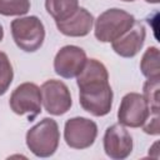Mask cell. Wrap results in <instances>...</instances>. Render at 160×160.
Listing matches in <instances>:
<instances>
[{"mask_svg": "<svg viewBox=\"0 0 160 160\" xmlns=\"http://www.w3.org/2000/svg\"><path fill=\"white\" fill-rule=\"evenodd\" d=\"M80 106L94 116H105L111 111L114 92L109 84L106 66L98 59H86L76 76Z\"/></svg>", "mask_w": 160, "mask_h": 160, "instance_id": "cell-1", "label": "cell"}, {"mask_svg": "<svg viewBox=\"0 0 160 160\" xmlns=\"http://www.w3.org/2000/svg\"><path fill=\"white\" fill-rule=\"evenodd\" d=\"M28 149L38 158H50L55 154L60 141V130L58 122L51 118H44L25 136Z\"/></svg>", "mask_w": 160, "mask_h": 160, "instance_id": "cell-2", "label": "cell"}, {"mask_svg": "<svg viewBox=\"0 0 160 160\" xmlns=\"http://www.w3.org/2000/svg\"><path fill=\"white\" fill-rule=\"evenodd\" d=\"M10 29L14 42L25 52H35L44 44L45 28L42 21L35 15L16 18L11 21Z\"/></svg>", "mask_w": 160, "mask_h": 160, "instance_id": "cell-3", "label": "cell"}, {"mask_svg": "<svg viewBox=\"0 0 160 160\" xmlns=\"http://www.w3.org/2000/svg\"><path fill=\"white\" fill-rule=\"evenodd\" d=\"M94 21L95 38L100 42H112L126 32L136 20L130 12L119 8H111L101 12Z\"/></svg>", "mask_w": 160, "mask_h": 160, "instance_id": "cell-4", "label": "cell"}, {"mask_svg": "<svg viewBox=\"0 0 160 160\" xmlns=\"http://www.w3.org/2000/svg\"><path fill=\"white\" fill-rule=\"evenodd\" d=\"M10 109L16 115H28L32 121L41 112V90L34 82H22L15 88L9 99Z\"/></svg>", "mask_w": 160, "mask_h": 160, "instance_id": "cell-5", "label": "cell"}, {"mask_svg": "<svg viewBox=\"0 0 160 160\" xmlns=\"http://www.w3.org/2000/svg\"><path fill=\"white\" fill-rule=\"evenodd\" d=\"M98 136V125L84 116L70 118L64 125V140L71 149L84 150L90 148Z\"/></svg>", "mask_w": 160, "mask_h": 160, "instance_id": "cell-6", "label": "cell"}, {"mask_svg": "<svg viewBox=\"0 0 160 160\" xmlns=\"http://www.w3.org/2000/svg\"><path fill=\"white\" fill-rule=\"evenodd\" d=\"M41 102L50 115L60 116L66 114L71 105L72 99L68 85L61 80H46L41 88Z\"/></svg>", "mask_w": 160, "mask_h": 160, "instance_id": "cell-7", "label": "cell"}, {"mask_svg": "<svg viewBox=\"0 0 160 160\" xmlns=\"http://www.w3.org/2000/svg\"><path fill=\"white\" fill-rule=\"evenodd\" d=\"M149 114L150 109L142 94L128 92L120 101L118 120L125 128H140L146 121Z\"/></svg>", "mask_w": 160, "mask_h": 160, "instance_id": "cell-8", "label": "cell"}, {"mask_svg": "<svg viewBox=\"0 0 160 160\" xmlns=\"http://www.w3.org/2000/svg\"><path fill=\"white\" fill-rule=\"evenodd\" d=\"M104 151L112 160H124L132 152V136L121 124L110 125L102 138Z\"/></svg>", "mask_w": 160, "mask_h": 160, "instance_id": "cell-9", "label": "cell"}, {"mask_svg": "<svg viewBox=\"0 0 160 160\" xmlns=\"http://www.w3.org/2000/svg\"><path fill=\"white\" fill-rule=\"evenodd\" d=\"M86 52L76 45L62 46L54 58V70L64 79H72L79 75L86 62Z\"/></svg>", "mask_w": 160, "mask_h": 160, "instance_id": "cell-10", "label": "cell"}, {"mask_svg": "<svg viewBox=\"0 0 160 160\" xmlns=\"http://www.w3.org/2000/svg\"><path fill=\"white\" fill-rule=\"evenodd\" d=\"M146 38V29L140 21H135L134 25L124 32L119 39L111 42L112 50L121 58H134L140 52Z\"/></svg>", "mask_w": 160, "mask_h": 160, "instance_id": "cell-11", "label": "cell"}, {"mask_svg": "<svg viewBox=\"0 0 160 160\" xmlns=\"http://www.w3.org/2000/svg\"><path fill=\"white\" fill-rule=\"evenodd\" d=\"M58 30L70 38H82L86 36L94 25V16L85 8H78V10L68 19L62 21H55Z\"/></svg>", "mask_w": 160, "mask_h": 160, "instance_id": "cell-12", "label": "cell"}, {"mask_svg": "<svg viewBox=\"0 0 160 160\" xmlns=\"http://www.w3.org/2000/svg\"><path fill=\"white\" fill-rule=\"evenodd\" d=\"M79 8V0H45V9L55 21L70 18Z\"/></svg>", "mask_w": 160, "mask_h": 160, "instance_id": "cell-13", "label": "cell"}, {"mask_svg": "<svg viewBox=\"0 0 160 160\" xmlns=\"http://www.w3.org/2000/svg\"><path fill=\"white\" fill-rule=\"evenodd\" d=\"M160 52L156 46H149L141 56L140 70L146 79L160 78Z\"/></svg>", "mask_w": 160, "mask_h": 160, "instance_id": "cell-14", "label": "cell"}, {"mask_svg": "<svg viewBox=\"0 0 160 160\" xmlns=\"http://www.w3.org/2000/svg\"><path fill=\"white\" fill-rule=\"evenodd\" d=\"M142 96L148 102L150 112L160 111V78L148 79L144 82Z\"/></svg>", "mask_w": 160, "mask_h": 160, "instance_id": "cell-15", "label": "cell"}, {"mask_svg": "<svg viewBox=\"0 0 160 160\" xmlns=\"http://www.w3.org/2000/svg\"><path fill=\"white\" fill-rule=\"evenodd\" d=\"M30 0H0V15L21 16L30 10Z\"/></svg>", "mask_w": 160, "mask_h": 160, "instance_id": "cell-16", "label": "cell"}, {"mask_svg": "<svg viewBox=\"0 0 160 160\" xmlns=\"http://www.w3.org/2000/svg\"><path fill=\"white\" fill-rule=\"evenodd\" d=\"M14 79L12 65L9 60V56L0 51V96H2L10 88Z\"/></svg>", "mask_w": 160, "mask_h": 160, "instance_id": "cell-17", "label": "cell"}, {"mask_svg": "<svg viewBox=\"0 0 160 160\" xmlns=\"http://www.w3.org/2000/svg\"><path fill=\"white\" fill-rule=\"evenodd\" d=\"M142 131L149 135H159L160 134V111L150 112L146 121L142 124Z\"/></svg>", "mask_w": 160, "mask_h": 160, "instance_id": "cell-18", "label": "cell"}, {"mask_svg": "<svg viewBox=\"0 0 160 160\" xmlns=\"http://www.w3.org/2000/svg\"><path fill=\"white\" fill-rule=\"evenodd\" d=\"M2 39H4V28H2V25L0 24V42L2 41Z\"/></svg>", "mask_w": 160, "mask_h": 160, "instance_id": "cell-19", "label": "cell"}, {"mask_svg": "<svg viewBox=\"0 0 160 160\" xmlns=\"http://www.w3.org/2000/svg\"><path fill=\"white\" fill-rule=\"evenodd\" d=\"M144 1H146L149 4H159L160 2V0H144Z\"/></svg>", "mask_w": 160, "mask_h": 160, "instance_id": "cell-20", "label": "cell"}, {"mask_svg": "<svg viewBox=\"0 0 160 160\" xmlns=\"http://www.w3.org/2000/svg\"><path fill=\"white\" fill-rule=\"evenodd\" d=\"M121 1H125V2H131V1H135V0H121Z\"/></svg>", "mask_w": 160, "mask_h": 160, "instance_id": "cell-21", "label": "cell"}]
</instances>
